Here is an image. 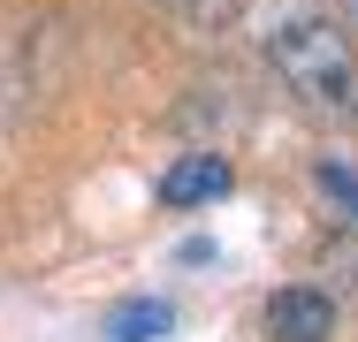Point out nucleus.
<instances>
[{
	"mask_svg": "<svg viewBox=\"0 0 358 342\" xmlns=\"http://www.w3.org/2000/svg\"><path fill=\"white\" fill-rule=\"evenodd\" d=\"M320 191L343 205V221L358 228V175H351V168H336V160H328V168H320Z\"/></svg>",
	"mask_w": 358,
	"mask_h": 342,
	"instance_id": "obj_5",
	"label": "nucleus"
},
{
	"mask_svg": "<svg viewBox=\"0 0 358 342\" xmlns=\"http://www.w3.org/2000/svg\"><path fill=\"white\" fill-rule=\"evenodd\" d=\"M343 23H351V31H358V0H343Z\"/></svg>",
	"mask_w": 358,
	"mask_h": 342,
	"instance_id": "obj_6",
	"label": "nucleus"
},
{
	"mask_svg": "<svg viewBox=\"0 0 358 342\" xmlns=\"http://www.w3.org/2000/svg\"><path fill=\"white\" fill-rule=\"evenodd\" d=\"M176 327V312L160 304V297H138V304H122L115 320H107V342H160Z\"/></svg>",
	"mask_w": 358,
	"mask_h": 342,
	"instance_id": "obj_4",
	"label": "nucleus"
},
{
	"mask_svg": "<svg viewBox=\"0 0 358 342\" xmlns=\"http://www.w3.org/2000/svg\"><path fill=\"white\" fill-rule=\"evenodd\" d=\"M252 46L282 76V91L313 114L351 107L358 68H351V31L320 0H252Z\"/></svg>",
	"mask_w": 358,
	"mask_h": 342,
	"instance_id": "obj_1",
	"label": "nucleus"
},
{
	"mask_svg": "<svg viewBox=\"0 0 358 342\" xmlns=\"http://www.w3.org/2000/svg\"><path fill=\"white\" fill-rule=\"evenodd\" d=\"M259 327H267L275 342H336V297L313 289V281H289V289L267 297Z\"/></svg>",
	"mask_w": 358,
	"mask_h": 342,
	"instance_id": "obj_2",
	"label": "nucleus"
},
{
	"mask_svg": "<svg viewBox=\"0 0 358 342\" xmlns=\"http://www.w3.org/2000/svg\"><path fill=\"white\" fill-rule=\"evenodd\" d=\"M229 183H236V175H229L221 152H191V160H176V168L160 175V205H176V213H183V205H214V198H229Z\"/></svg>",
	"mask_w": 358,
	"mask_h": 342,
	"instance_id": "obj_3",
	"label": "nucleus"
}]
</instances>
